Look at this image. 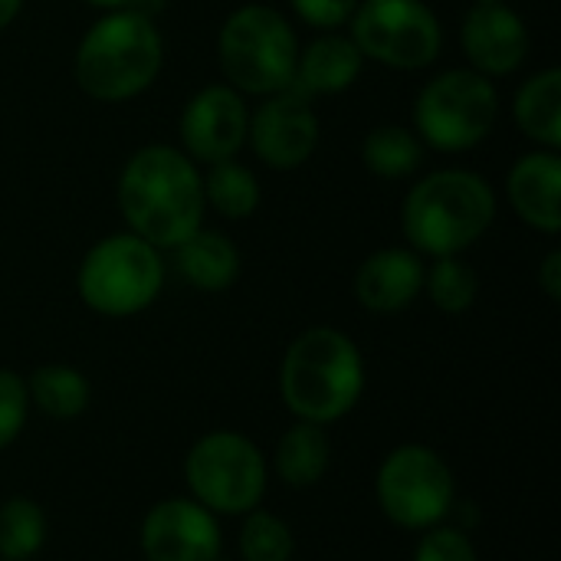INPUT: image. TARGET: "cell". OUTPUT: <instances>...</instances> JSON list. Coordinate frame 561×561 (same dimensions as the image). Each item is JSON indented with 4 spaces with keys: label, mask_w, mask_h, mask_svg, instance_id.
I'll return each mask as SVG.
<instances>
[{
    "label": "cell",
    "mask_w": 561,
    "mask_h": 561,
    "mask_svg": "<svg viewBox=\"0 0 561 561\" xmlns=\"http://www.w3.org/2000/svg\"><path fill=\"white\" fill-rule=\"evenodd\" d=\"M43 542H46V516H43V510L26 496L7 500L0 506V559H33L43 549Z\"/></svg>",
    "instance_id": "d4e9b609"
},
{
    "label": "cell",
    "mask_w": 561,
    "mask_h": 561,
    "mask_svg": "<svg viewBox=\"0 0 561 561\" xmlns=\"http://www.w3.org/2000/svg\"><path fill=\"white\" fill-rule=\"evenodd\" d=\"M362 161L375 178L401 181L424 164V141L404 125H378L362 141Z\"/></svg>",
    "instance_id": "44dd1931"
},
{
    "label": "cell",
    "mask_w": 561,
    "mask_h": 561,
    "mask_svg": "<svg viewBox=\"0 0 561 561\" xmlns=\"http://www.w3.org/2000/svg\"><path fill=\"white\" fill-rule=\"evenodd\" d=\"M516 125L539 148H561V69L549 66L526 79L513 99Z\"/></svg>",
    "instance_id": "d6986e66"
},
{
    "label": "cell",
    "mask_w": 561,
    "mask_h": 561,
    "mask_svg": "<svg viewBox=\"0 0 561 561\" xmlns=\"http://www.w3.org/2000/svg\"><path fill=\"white\" fill-rule=\"evenodd\" d=\"M424 260L404 247H385L365 256L355 273V296L368 312L394 316L424 293Z\"/></svg>",
    "instance_id": "9a60e30c"
},
{
    "label": "cell",
    "mask_w": 561,
    "mask_h": 561,
    "mask_svg": "<svg viewBox=\"0 0 561 561\" xmlns=\"http://www.w3.org/2000/svg\"><path fill=\"white\" fill-rule=\"evenodd\" d=\"M500 92L477 69L434 76L414 102V131L437 151H470L496 125Z\"/></svg>",
    "instance_id": "52a82bcc"
},
{
    "label": "cell",
    "mask_w": 561,
    "mask_h": 561,
    "mask_svg": "<svg viewBox=\"0 0 561 561\" xmlns=\"http://www.w3.org/2000/svg\"><path fill=\"white\" fill-rule=\"evenodd\" d=\"M161 62L164 39L158 23L135 10H108L82 33L72 72L89 99L128 102L158 79Z\"/></svg>",
    "instance_id": "3957f363"
},
{
    "label": "cell",
    "mask_w": 561,
    "mask_h": 561,
    "mask_svg": "<svg viewBox=\"0 0 561 561\" xmlns=\"http://www.w3.org/2000/svg\"><path fill=\"white\" fill-rule=\"evenodd\" d=\"M539 286L546 289V296L552 302L561 299V250H549L542 266H539Z\"/></svg>",
    "instance_id": "f546056e"
},
{
    "label": "cell",
    "mask_w": 561,
    "mask_h": 561,
    "mask_svg": "<svg viewBox=\"0 0 561 561\" xmlns=\"http://www.w3.org/2000/svg\"><path fill=\"white\" fill-rule=\"evenodd\" d=\"M319 115L312 99L296 85L263 95L256 112H250L247 141L253 154L276 171H293L306 164L319 148Z\"/></svg>",
    "instance_id": "8fae6325"
},
{
    "label": "cell",
    "mask_w": 561,
    "mask_h": 561,
    "mask_svg": "<svg viewBox=\"0 0 561 561\" xmlns=\"http://www.w3.org/2000/svg\"><path fill=\"white\" fill-rule=\"evenodd\" d=\"M174 266L187 286L201 293H224L240 276V250L227 233L197 227L174 247Z\"/></svg>",
    "instance_id": "ac0fdd59"
},
{
    "label": "cell",
    "mask_w": 561,
    "mask_h": 561,
    "mask_svg": "<svg viewBox=\"0 0 561 561\" xmlns=\"http://www.w3.org/2000/svg\"><path fill=\"white\" fill-rule=\"evenodd\" d=\"M424 293L431 296V302L440 312L460 316V312H467L477 302V296H480V276L460 256H437L434 266L424 270Z\"/></svg>",
    "instance_id": "cb8c5ba5"
},
{
    "label": "cell",
    "mask_w": 561,
    "mask_h": 561,
    "mask_svg": "<svg viewBox=\"0 0 561 561\" xmlns=\"http://www.w3.org/2000/svg\"><path fill=\"white\" fill-rule=\"evenodd\" d=\"M279 391L299 421L325 427L345 417L365 391V362L358 345L329 325L306 329L283 355Z\"/></svg>",
    "instance_id": "277c9868"
},
{
    "label": "cell",
    "mask_w": 561,
    "mask_h": 561,
    "mask_svg": "<svg viewBox=\"0 0 561 561\" xmlns=\"http://www.w3.org/2000/svg\"><path fill=\"white\" fill-rule=\"evenodd\" d=\"M496 220L493 184L467 168L424 174L401 204V227L414 253L460 256Z\"/></svg>",
    "instance_id": "7a4b0ae2"
},
{
    "label": "cell",
    "mask_w": 561,
    "mask_h": 561,
    "mask_svg": "<svg viewBox=\"0 0 561 561\" xmlns=\"http://www.w3.org/2000/svg\"><path fill=\"white\" fill-rule=\"evenodd\" d=\"M141 552L148 561H217V519L194 500H164L141 523Z\"/></svg>",
    "instance_id": "4fadbf2b"
},
{
    "label": "cell",
    "mask_w": 561,
    "mask_h": 561,
    "mask_svg": "<svg viewBox=\"0 0 561 561\" xmlns=\"http://www.w3.org/2000/svg\"><path fill=\"white\" fill-rule=\"evenodd\" d=\"M210 171L204 174V204L214 207L227 220H247L260 207V181L256 174L240 164L237 158L207 164Z\"/></svg>",
    "instance_id": "603a6c76"
},
{
    "label": "cell",
    "mask_w": 561,
    "mask_h": 561,
    "mask_svg": "<svg viewBox=\"0 0 561 561\" xmlns=\"http://www.w3.org/2000/svg\"><path fill=\"white\" fill-rule=\"evenodd\" d=\"M289 7L306 26L332 33L352 20L358 0H289Z\"/></svg>",
    "instance_id": "f1b7e54d"
},
{
    "label": "cell",
    "mask_w": 561,
    "mask_h": 561,
    "mask_svg": "<svg viewBox=\"0 0 561 561\" xmlns=\"http://www.w3.org/2000/svg\"><path fill=\"white\" fill-rule=\"evenodd\" d=\"M460 46L470 59V69L496 79L526 62L529 30L510 3H473L460 26Z\"/></svg>",
    "instance_id": "5bb4252c"
},
{
    "label": "cell",
    "mask_w": 561,
    "mask_h": 561,
    "mask_svg": "<svg viewBox=\"0 0 561 561\" xmlns=\"http://www.w3.org/2000/svg\"><path fill=\"white\" fill-rule=\"evenodd\" d=\"M506 194L519 220L556 237L561 230V158L552 148L523 154L506 174Z\"/></svg>",
    "instance_id": "2e32d148"
},
{
    "label": "cell",
    "mask_w": 561,
    "mask_h": 561,
    "mask_svg": "<svg viewBox=\"0 0 561 561\" xmlns=\"http://www.w3.org/2000/svg\"><path fill=\"white\" fill-rule=\"evenodd\" d=\"M348 23L358 53L391 69H424L444 49V26L424 0H358Z\"/></svg>",
    "instance_id": "9c48e42d"
},
{
    "label": "cell",
    "mask_w": 561,
    "mask_h": 561,
    "mask_svg": "<svg viewBox=\"0 0 561 561\" xmlns=\"http://www.w3.org/2000/svg\"><path fill=\"white\" fill-rule=\"evenodd\" d=\"M247 125H250V108L243 95L227 85L214 82L197 89L184 112H181V151L194 164H217L230 161L240 154L247 145Z\"/></svg>",
    "instance_id": "7c38bea8"
},
{
    "label": "cell",
    "mask_w": 561,
    "mask_h": 561,
    "mask_svg": "<svg viewBox=\"0 0 561 561\" xmlns=\"http://www.w3.org/2000/svg\"><path fill=\"white\" fill-rule=\"evenodd\" d=\"M26 411H30L26 381L7 368H0V450L20 437V431L26 424Z\"/></svg>",
    "instance_id": "4316f807"
},
{
    "label": "cell",
    "mask_w": 561,
    "mask_h": 561,
    "mask_svg": "<svg viewBox=\"0 0 561 561\" xmlns=\"http://www.w3.org/2000/svg\"><path fill=\"white\" fill-rule=\"evenodd\" d=\"M30 401L53 421H72L89 408V381L72 365H43L26 381Z\"/></svg>",
    "instance_id": "7402d4cb"
},
{
    "label": "cell",
    "mask_w": 561,
    "mask_h": 561,
    "mask_svg": "<svg viewBox=\"0 0 561 561\" xmlns=\"http://www.w3.org/2000/svg\"><path fill=\"white\" fill-rule=\"evenodd\" d=\"M184 480L194 503L204 510L240 516L256 510L266 493V460L243 434L214 431L191 447Z\"/></svg>",
    "instance_id": "ba28073f"
},
{
    "label": "cell",
    "mask_w": 561,
    "mask_h": 561,
    "mask_svg": "<svg viewBox=\"0 0 561 561\" xmlns=\"http://www.w3.org/2000/svg\"><path fill=\"white\" fill-rule=\"evenodd\" d=\"M299 39L293 23L270 3L237 7L217 36V62L240 95H273L293 85Z\"/></svg>",
    "instance_id": "5b68a950"
},
{
    "label": "cell",
    "mask_w": 561,
    "mask_h": 561,
    "mask_svg": "<svg viewBox=\"0 0 561 561\" xmlns=\"http://www.w3.org/2000/svg\"><path fill=\"white\" fill-rule=\"evenodd\" d=\"M164 286V260L161 250L125 233H108L92 243L79 263L76 289L79 299L108 319H128L145 312Z\"/></svg>",
    "instance_id": "8992f818"
},
{
    "label": "cell",
    "mask_w": 561,
    "mask_h": 561,
    "mask_svg": "<svg viewBox=\"0 0 561 561\" xmlns=\"http://www.w3.org/2000/svg\"><path fill=\"white\" fill-rule=\"evenodd\" d=\"M82 3H89V7H95V10H105V13H108V10H125L131 0H82Z\"/></svg>",
    "instance_id": "1f68e13d"
},
{
    "label": "cell",
    "mask_w": 561,
    "mask_h": 561,
    "mask_svg": "<svg viewBox=\"0 0 561 561\" xmlns=\"http://www.w3.org/2000/svg\"><path fill=\"white\" fill-rule=\"evenodd\" d=\"M375 493L385 516L401 529H434L450 516L457 483L440 454L421 444H404L385 457Z\"/></svg>",
    "instance_id": "30bf717a"
},
{
    "label": "cell",
    "mask_w": 561,
    "mask_h": 561,
    "mask_svg": "<svg viewBox=\"0 0 561 561\" xmlns=\"http://www.w3.org/2000/svg\"><path fill=\"white\" fill-rule=\"evenodd\" d=\"M362 69H365V56L358 53L352 36H342L332 30V33H322L319 39H312L299 53L293 85L299 92H306L309 99L312 95H339L358 82Z\"/></svg>",
    "instance_id": "e0dca14e"
},
{
    "label": "cell",
    "mask_w": 561,
    "mask_h": 561,
    "mask_svg": "<svg viewBox=\"0 0 561 561\" xmlns=\"http://www.w3.org/2000/svg\"><path fill=\"white\" fill-rule=\"evenodd\" d=\"M414 561H480L463 529H434L421 539Z\"/></svg>",
    "instance_id": "83f0119b"
},
{
    "label": "cell",
    "mask_w": 561,
    "mask_h": 561,
    "mask_svg": "<svg viewBox=\"0 0 561 561\" xmlns=\"http://www.w3.org/2000/svg\"><path fill=\"white\" fill-rule=\"evenodd\" d=\"M118 210L135 237L158 250H174L204 224V178L197 164L171 145L138 148L115 184Z\"/></svg>",
    "instance_id": "6da1fadb"
},
{
    "label": "cell",
    "mask_w": 561,
    "mask_h": 561,
    "mask_svg": "<svg viewBox=\"0 0 561 561\" xmlns=\"http://www.w3.org/2000/svg\"><path fill=\"white\" fill-rule=\"evenodd\" d=\"M23 10V0H0V30H7Z\"/></svg>",
    "instance_id": "4dcf8cb0"
},
{
    "label": "cell",
    "mask_w": 561,
    "mask_h": 561,
    "mask_svg": "<svg viewBox=\"0 0 561 561\" xmlns=\"http://www.w3.org/2000/svg\"><path fill=\"white\" fill-rule=\"evenodd\" d=\"M329 457H332V444H329L322 424L299 421L283 434V440L276 447V473L283 477L286 486L306 490L325 477Z\"/></svg>",
    "instance_id": "ffe728a7"
},
{
    "label": "cell",
    "mask_w": 561,
    "mask_h": 561,
    "mask_svg": "<svg viewBox=\"0 0 561 561\" xmlns=\"http://www.w3.org/2000/svg\"><path fill=\"white\" fill-rule=\"evenodd\" d=\"M240 552H243V561H293L296 539H293V529L279 516L250 510L240 529Z\"/></svg>",
    "instance_id": "484cf974"
},
{
    "label": "cell",
    "mask_w": 561,
    "mask_h": 561,
    "mask_svg": "<svg viewBox=\"0 0 561 561\" xmlns=\"http://www.w3.org/2000/svg\"><path fill=\"white\" fill-rule=\"evenodd\" d=\"M0 561H7V559H0Z\"/></svg>",
    "instance_id": "836d02e7"
},
{
    "label": "cell",
    "mask_w": 561,
    "mask_h": 561,
    "mask_svg": "<svg viewBox=\"0 0 561 561\" xmlns=\"http://www.w3.org/2000/svg\"><path fill=\"white\" fill-rule=\"evenodd\" d=\"M473 3H506V0H473Z\"/></svg>",
    "instance_id": "d6a6232c"
}]
</instances>
